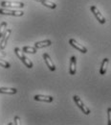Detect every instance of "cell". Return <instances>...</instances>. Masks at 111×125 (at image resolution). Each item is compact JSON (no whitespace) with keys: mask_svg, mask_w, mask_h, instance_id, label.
Segmentation results:
<instances>
[{"mask_svg":"<svg viewBox=\"0 0 111 125\" xmlns=\"http://www.w3.org/2000/svg\"><path fill=\"white\" fill-rule=\"evenodd\" d=\"M52 44V42L50 40H45V41H42V42H37L34 43V47L36 49H39V48H43V47H48Z\"/></svg>","mask_w":111,"mask_h":125,"instance_id":"12","label":"cell"},{"mask_svg":"<svg viewBox=\"0 0 111 125\" xmlns=\"http://www.w3.org/2000/svg\"><path fill=\"white\" fill-rule=\"evenodd\" d=\"M108 63H109V59L104 58V59L102 60V64H101V68H100V73H101V75H105V73H106V71H107Z\"/></svg>","mask_w":111,"mask_h":125,"instance_id":"11","label":"cell"},{"mask_svg":"<svg viewBox=\"0 0 111 125\" xmlns=\"http://www.w3.org/2000/svg\"><path fill=\"white\" fill-rule=\"evenodd\" d=\"M69 72L71 75H75L77 72V59L75 56H72L70 59V66H69Z\"/></svg>","mask_w":111,"mask_h":125,"instance_id":"9","label":"cell"},{"mask_svg":"<svg viewBox=\"0 0 111 125\" xmlns=\"http://www.w3.org/2000/svg\"><path fill=\"white\" fill-rule=\"evenodd\" d=\"M22 50H23V52L24 53H30V54H35L36 52H37V50H36V48L34 46V47H31V46H24L22 48Z\"/></svg>","mask_w":111,"mask_h":125,"instance_id":"15","label":"cell"},{"mask_svg":"<svg viewBox=\"0 0 111 125\" xmlns=\"http://www.w3.org/2000/svg\"><path fill=\"white\" fill-rule=\"evenodd\" d=\"M15 124L16 125H19L20 124V118H19V116H15Z\"/></svg>","mask_w":111,"mask_h":125,"instance_id":"19","label":"cell"},{"mask_svg":"<svg viewBox=\"0 0 111 125\" xmlns=\"http://www.w3.org/2000/svg\"><path fill=\"white\" fill-rule=\"evenodd\" d=\"M15 52H16V56L21 60V62H23V63H24L28 68H32L33 67L32 61H31L30 59H28V58L24 55V52H21V51H20V49H19L18 47L15 48Z\"/></svg>","mask_w":111,"mask_h":125,"instance_id":"1","label":"cell"},{"mask_svg":"<svg viewBox=\"0 0 111 125\" xmlns=\"http://www.w3.org/2000/svg\"><path fill=\"white\" fill-rule=\"evenodd\" d=\"M1 6L3 8H23L25 5L22 2H12V1H2Z\"/></svg>","mask_w":111,"mask_h":125,"instance_id":"5","label":"cell"},{"mask_svg":"<svg viewBox=\"0 0 111 125\" xmlns=\"http://www.w3.org/2000/svg\"><path fill=\"white\" fill-rule=\"evenodd\" d=\"M35 1H37V2H40V0H35Z\"/></svg>","mask_w":111,"mask_h":125,"instance_id":"21","label":"cell"},{"mask_svg":"<svg viewBox=\"0 0 111 125\" xmlns=\"http://www.w3.org/2000/svg\"><path fill=\"white\" fill-rule=\"evenodd\" d=\"M73 99H74V102L76 103V105L79 107V109L81 110V112L84 114V115H88L90 113H91V111L89 110L88 107H86L85 105H84V103L81 101V98L78 96V95H74L73 96Z\"/></svg>","mask_w":111,"mask_h":125,"instance_id":"2","label":"cell"},{"mask_svg":"<svg viewBox=\"0 0 111 125\" xmlns=\"http://www.w3.org/2000/svg\"><path fill=\"white\" fill-rule=\"evenodd\" d=\"M34 99L35 101H41V102H47L50 103L54 100V98L52 96H49V95H41V94H37V95H34Z\"/></svg>","mask_w":111,"mask_h":125,"instance_id":"10","label":"cell"},{"mask_svg":"<svg viewBox=\"0 0 111 125\" xmlns=\"http://www.w3.org/2000/svg\"><path fill=\"white\" fill-rule=\"evenodd\" d=\"M43 60L45 61V62H46V64H47V66H48V68H49L51 71H55V70H56V65H55L54 62L52 61L51 57L48 55L47 53H44V54H43Z\"/></svg>","mask_w":111,"mask_h":125,"instance_id":"8","label":"cell"},{"mask_svg":"<svg viewBox=\"0 0 111 125\" xmlns=\"http://www.w3.org/2000/svg\"><path fill=\"white\" fill-rule=\"evenodd\" d=\"M17 90L15 88H0V94H16Z\"/></svg>","mask_w":111,"mask_h":125,"instance_id":"13","label":"cell"},{"mask_svg":"<svg viewBox=\"0 0 111 125\" xmlns=\"http://www.w3.org/2000/svg\"><path fill=\"white\" fill-rule=\"evenodd\" d=\"M0 57H6V53L2 51V49L0 50Z\"/></svg>","mask_w":111,"mask_h":125,"instance_id":"20","label":"cell"},{"mask_svg":"<svg viewBox=\"0 0 111 125\" xmlns=\"http://www.w3.org/2000/svg\"><path fill=\"white\" fill-rule=\"evenodd\" d=\"M90 10H91L92 14H93V15L95 16L96 18H97V20H98V21H99L101 24H104V23L106 22L105 17H104V16L101 14V12H100V11H99V9L97 8V6H91Z\"/></svg>","mask_w":111,"mask_h":125,"instance_id":"4","label":"cell"},{"mask_svg":"<svg viewBox=\"0 0 111 125\" xmlns=\"http://www.w3.org/2000/svg\"><path fill=\"white\" fill-rule=\"evenodd\" d=\"M0 15L4 16H22L24 13L22 11H16V10H9L7 8L0 9Z\"/></svg>","mask_w":111,"mask_h":125,"instance_id":"3","label":"cell"},{"mask_svg":"<svg viewBox=\"0 0 111 125\" xmlns=\"http://www.w3.org/2000/svg\"><path fill=\"white\" fill-rule=\"evenodd\" d=\"M40 2L43 4V6L50 8V9H56L57 8V4L52 2V1H49V0H40Z\"/></svg>","mask_w":111,"mask_h":125,"instance_id":"14","label":"cell"},{"mask_svg":"<svg viewBox=\"0 0 111 125\" xmlns=\"http://www.w3.org/2000/svg\"><path fill=\"white\" fill-rule=\"evenodd\" d=\"M0 66H2L4 68H10L11 67V64H10V62H8L7 61L0 59Z\"/></svg>","mask_w":111,"mask_h":125,"instance_id":"17","label":"cell"},{"mask_svg":"<svg viewBox=\"0 0 111 125\" xmlns=\"http://www.w3.org/2000/svg\"><path fill=\"white\" fill-rule=\"evenodd\" d=\"M69 43H70L71 46H73L74 48H76L77 50H79V52H81V53H83V54L87 53V48L84 47L83 45H81L80 43H79L76 40H74V39H70V40H69Z\"/></svg>","mask_w":111,"mask_h":125,"instance_id":"6","label":"cell"},{"mask_svg":"<svg viewBox=\"0 0 111 125\" xmlns=\"http://www.w3.org/2000/svg\"><path fill=\"white\" fill-rule=\"evenodd\" d=\"M107 115H108V125H111V108L107 109Z\"/></svg>","mask_w":111,"mask_h":125,"instance_id":"18","label":"cell"},{"mask_svg":"<svg viewBox=\"0 0 111 125\" xmlns=\"http://www.w3.org/2000/svg\"><path fill=\"white\" fill-rule=\"evenodd\" d=\"M6 28H7V22H2L0 24V38H2V36L6 32Z\"/></svg>","mask_w":111,"mask_h":125,"instance_id":"16","label":"cell"},{"mask_svg":"<svg viewBox=\"0 0 111 125\" xmlns=\"http://www.w3.org/2000/svg\"><path fill=\"white\" fill-rule=\"evenodd\" d=\"M12 33V30L11 29H8L6 30V32L4 33V35L2 36V40H1V42H0V49H5V47L8 43V41L10 39V35Z\"/></svg>","mask_w":111,"mask_h":125,"instance_id":"7","label":"cell"}]
</instances>
